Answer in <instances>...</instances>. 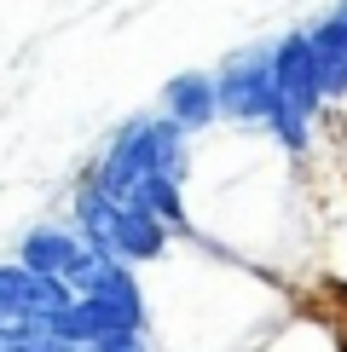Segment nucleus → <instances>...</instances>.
<instances>
[{"label": "nucleus", "mask_w": 347, "mask_h": 352, "mask_svg": "<svg viewBox=\"0 0 347 352\" xmlns=\"http://www.w3.org/2000/svg\"><path fill=\"white\" fill-rule=\"evenodd\" d=\"M185 173V127L180 122H134L122 139H116V151L105 156V168H98V190H110L116 202H134V190L145 179H168L180 185Z\"/></svg>", "instance_id": "1"}, {"label": "nucleus", "mask_w": 347, "mask_h": 352, "mask_svg": "<svg viewBox=\"0 0 347 352\" xmlns=\"http://www.w3.org/2000/svg\"><path fill=\"white\" fill-rule=\"evenodd\" d=\"M76 214H81V231L93 248H105L110 260H156L162 254V219L151 208H134V202H116L110 190L87 185L76 197Z\"/></svg>", "instance_id": "2"}, {"label": "nucleus", "mask_w": 347, "mask_h": 352, "mask_svg": "<svg viewBox=\"0 0 347 352\" xmlns=\"http://www.w3.org/2000/svg\"><path fill=\"white\" fill-rule=\"evenodd\" d=\"M272 76H278V116H272V127H278L284 144H301L307 139V122L318 110V98H324V87H318V58H313V35H289L272 47Z\"/></svg>", "instance_id": "3"}, {"label": "nucleus", "mask_w": 347, "mask_h": 352, "mask_svg": "<svg viewBox=\"0 0 347 352\" xmlns=\"http://www.w3.org/2000/svg\"><path fill=\"white\" fill-rule=\"evenodd\" d=\"M139 324H145V300H139L134 277H127V283L98 289V295H76L52 318V335L70 346H93L105 335H122V329H139Z\"/></svg>", "instance_id": "4"}, {"label": "nucleus", "mask_w": 347, "mask_h": 352, "mask_svg": "<svg viewBox=\"0 0 347 352\" xmlns=\"http://www.w3.org/2000/svg\"><path fill=\"white\" fill-rule=\"evenodd\" d=\"M214 98H220V116H231V122H272V116H278L272 47H243V52H231L226 69L214 76Z\"/></svg>", "instance_id": "5"}, {"label": "nucleus", "mask_w": 347, "mask_h": 352, "mask_svg": "<svg viewBox=\"0 0 347 352\" xmlns=\"http://www.w3.org/2000/svg\"><path fill=\"white\" fill-rule=\"evenodd\" d=\"M76 300V289L58 283V277L29 272L23 260L18 266H0V341L18 329H52V318Z\"/></svg>", "instance_id": "6"}, {"label": "nucleus", "mask_w": 347, "mask_h": 352, "mask_svg": "<svg viewBox=\"0 0 347 352\" xmlns=\"http://www.w3.org/2000/svg\"><path fill=\"white\" fill-rule=\"evenodd\" d=\"M105 254V248L87 243V231H70V226H35L23 237V266L41 272V277H58V283L81 289L87 272H93V260Z\"/></svg>", "instance_id": "7"}, {"label": "nucleus", "mask_w": 347, "mask_h": 352, "mask_svg": "<svg viewBox=\"0 0 347 352\" xmlns=\"http://www.w3.org/2000/svg\"><path fill=\"white\" fill-rule=\"evenodd\" d=\"M313 58H318V87H324V98H341L347 93V0L313 35Z\"/></svg>", "instance_id": "8"}, {"label": "nucleus", "mask_w": 347, "mask_h": 352, "mask_svg": "<svg viewBox=\"0 0 347 352\" xmlns=\"http://www.w3.org/2000/svg\"><path fill=\"white\" fill-rule=\"evenodd\" d=\"M214 116H220L214 76H174L168 81V122H180L185 133H202Z\"/></svg>", "instance_id": "9"}, {"label": "nucleus", "mask_w": 347, "mask_h": 352, "mask_svg": "<svg viewBox=\"0 0 347 352\" xmlns=\"http://www.w3.org/2000/svg\"><path fill=\"white\" fill-rule=\"evenodd\" d=\"M81 352H151V346H145L139 329H122V335H105V341H93V346H81Z\"/></svg>", "instance_id": "10"}]
</instances>
